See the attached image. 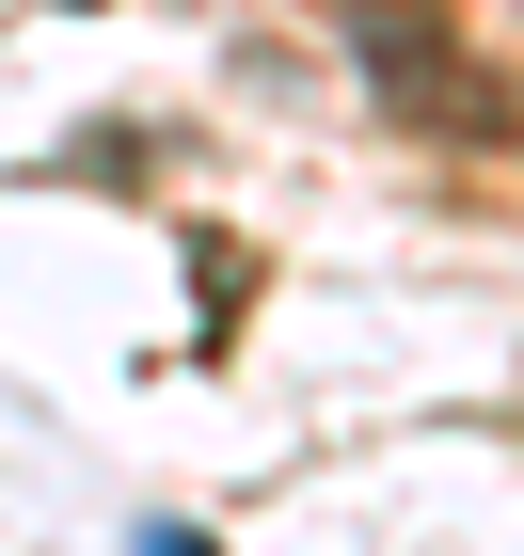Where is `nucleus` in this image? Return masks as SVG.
<instances>
[{
    "mask_svg": "<svg viewBox=\"0 0 524 556\" xmlns=\"http://www.w3.org/2000/svg\"><path fill=\"white\" fill-rule=\"evenodd\" d=\"M509 143H524V128H509Z\"/></svg>",
    "mask_w": 524,
    "mask_h": 556,
    "instance_id": "nucleus-1",
    "label": "nucleus"
}]
</instances>
